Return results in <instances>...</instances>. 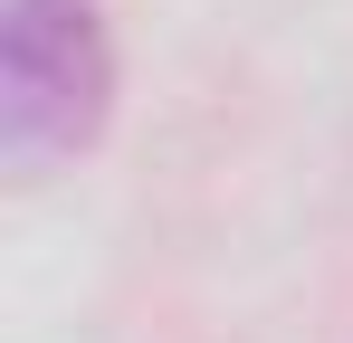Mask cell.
Segmentation results:
<instances>
[{"mask_svg": "<svg viewBox=\"0 0 353 343\" xmlns=\"http://www.w3.org/2000/svg\"><path fill=\"white\" fill-rule=\"evenodd\" d=\"M115 96V48L96 0H10L0 10V143L10 163L86 153Z\"/></svg>", "mask_w": 353, "mask_h": 343, "instance_id": "cell-1", "label": "cell"}]
</instances>
